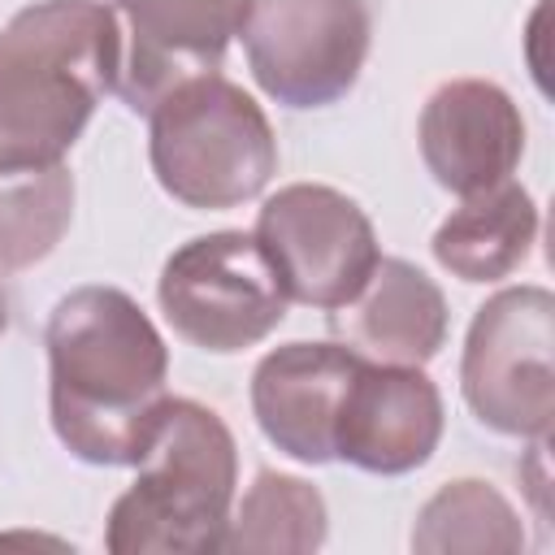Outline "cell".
<instances>
[{
    "mask_svg": "<svg viewBox=\"0 0 555 555\" xmlns=\"http://www.w3.org/2000/svg\"><path fill=\"white\" fill-rule=\"evenodd\" d=\"M330 533V516H325V499L317 486H308L304 477L291 473H256V481L247 486L238 512L225 525L221 551L234 555H304V551H321Z\"/></svg>",
    "mask_w": 555,
    "mask_h": 555,
    "instance_id": "obj_15",
    "label": "cell"
},
{
    "mask_svg": "<svg viewBox=\"0 0 555 555\" xmlns=\"http://www.w3.org/2000/svg\"><path fill=\"white\" fill-rule=\"evenodd\" d=\"M134 468L130 490L113 503L104 525V546L113 555L221 551L238 451L212 408L165 395L147 451Z\"/></svg>",
    "mask_w": 555,
    "mask_h": 555,
    "instance_id": "obj_3",
    "label": "cell"
},
{
    "mask_svg": "<svg viewBox=\"0 0 555 555\" xmlns=\"http://www.w3.org/2000/svg\"><path fill=\"white\" fill-rule=\"evenodd\" d=\"M147 117L152 173L186 208H238L278 173V139L264 108L221 74L173 87Z\"/></svg>",
    "mask_w": 555,
    "mask_h": 555,
    "instance_id": "obj_4",
    "label": "cell"
},
{
    "mask_svg": "<svg viewBox=\"0 0 555 555\" xmlns=\"http://www.w3.org/2000/svg\"><path fill=\"white\" fill-rule=\"evenodd\" d=\"M412 551L421 555H516L525 551V525L490 481H447L412 525Z\"/></svg>",
    "mask_w": 555,
    "mask_h": 555,
    "instance_id": "obj_16",
    "label": "cell"
},
{
    "mask_svg": "<svg viewBox=\"0 0 555 555\" xmlns=\"http://www.w3.org/2000/svg\"><path fill=\"white\" fill-rule=\"evenodd\" d=\"M74 221V178L65 165L0 173V269L43 260Z\"/></svg>",
    "mask_w": 555,
    "mask_h": 555,
    "instance_id": "obj_17",
    "label": "cell"
},
{
    "mask_svg": "<svg viewBox=\"0 0 555 555\" xmlns=\"http://www.w3.org/2000/svg\"><path fill=\"white\" fill-rule=\"evenodd\" d=\"M416 139L434 182L464 199L512 178L525 156V117L499 82L451 78L425 100Z\"/></svg>",
    "mask_w": 555,
    "mask_h": 555,
    "instance_id": "obj_11",
    "label": "cell"
},
{
    "mask_svg": "<svg viewBox=\"0 0 555 555\" xmlns=\"http://www.w3.org/2000/svg\"><path fill=\"white\" fill-rule=\"evenodd\" d=\"M555 295L507 286L490 295L464 338L460 390L473 416L507 438H546L555 421Z\"/></svg>",
    "mask_w": 555,
    "mask_h": 555,
    "instance_id": "obj_5",
    "label": "cell"
},
{
    "mask_svg": "<svg viewBox=\"0 0 555 555\" xmlns=\"http://www.w3.org/2000/svg\"><path fill=\"white\" fill-rule=\"evenodd\" d=\"M43 347L56 438L87 464H139L169 377L152 317L117 286H78L56 299Z\"/></svg>",
    "mask_w": 555,
    "mask_h": 555,
    "instance_id": "obj_1",
    "label": "cell"
},
{
    "mask_svg": "<svg viewBox=\"0 0 555 555\" xmlns=\"http://www.w3.org/2000/svg\"><path fill=\"white\" fill-rule=\"evenodd\" d=\"M251 238L273 264L286 299L308 308L347 304L382 260L364 208L321 182H291L269 195Z\"/></svg>",
    "mask_w": 555,
    "mask_h": 555,
    "instance_id": "obj_8",
    "label": "cell"
},
{
    "mask_svg": "<svg viewBox=\"0 0 555 555\" xmlns=\"http://www.w3.org/2000/svg\"><path fill=\"white\" fill-rule=\"evenodd\" d=\"M121 35L100 0H39L0 30V173L65 165L117 87Z\"/></svg>",
    "mask_w": 555,
    "mask_h": 555,
    "instance_id": "obj_2",
    "label": "cell"
},
{
    "mask_svg": "<svg viewBox=\"0 0 555 555\" xmlns=\"http://www.w3.org/2000/svg\"><path fill=\"white\" fill-rule=\"evenodd\" d=\"M4 325H9V304H4V291H0V334H4Z\"/></svg>",
    "mask_w": 555,
    "mask_h": 555,
    "instance_id": "obj_18",
    "label": "cell"
},
{
    "mask_svg": "<svg viewBox=\"0 0 555 555\" xmlns=\"http://www.w3.org/2000/svg\"><path fill=\"white\" fill-rule=\"evenodd\" d=\"M538 243V204L520 182H499L464 204L434 230V260L460 282H499L516 273Z\"/></svg>",
    "mask_w": 555,
    "mask_h": 555,
    "instance_id": "obj_14",
    "label": "cell"
},
{
    "mask_svg": "<svg viewBox=\"0 0 555 555\" xmlns=\"http://www.w3.org/2000/svg\"><path fill=\"white\" fill-rule=\"evenodd\" d=\"M238 35L269 100L325 108L356 87L373 26L364 0H251Z\"/></svg>",
    "mask_w": 555,
    "mask_h": 555,
    "instance_id": "obj_7",
    "label": "cell"
},
{
    "mask_svg": "<svg viewBox=\"0 0 555 555\" xmlns=\"http://www.w3.org/2000/svg\"><path fill=\"white\" fill-rule=\"evenodd\" d=\"M360 356L343 343H286L251 373L260 434L299 464L334 460V416Z\"/></svg>",
    "mask_w": 555,
    "mask_h": 555,
    "instance_id": "obj_12",
    "label": "cell"
},
{
    "mask_svg": "<svg viewBox=\"0 0 555 555\" xmlns=\"http://www.w3.org/2000/svg\"><path fill=\"white\" fill-rule=\"evenodd\" d=\"M330 330L360 360L421 369L447 343V299L425 269L382 256L364 286L330 308Z\"/></svg>",
    "mask_w": 555,
    "mask_h": 555,
    "instance_id": "obj_13",
    "label": "cell"
},
{
    "mask_svg": "<svg viewBox=\"0 0 555 555\" xmlns=\"http://www.w3.org/2000/svg\"><path fill=\"white\" fill-rule=\"evenodd\" d=\"M121 35L117 95L152 113L173 87L217 74L251 0H113Z\"/></svg>",
    "mask_w": 555,
    "mask_h": 555,
    "instance_id": "obj_9",
    "label": "cell"
},
{
    "mask_svg": "<svg viewBox=\"0 0 555 555\" xmlns=\"http://www.w3.org/2000/svg\"><path fill=\"white\" fill-rule=\"evenodd\" d=\"M438 438L442 395L416 364H356L334 416V460L399 477L421 468L438 451Z\"/></svg>",
    "mask_w": 555,
    "mask_h": 555,
    "instance_id": "obj_10",
    "label": "cell"
},
{
    "mask_svg": "<svg viewBox=\"0 0 555 555\" xmlns=\"http://www.w3.org/2000/svg\"><path fill=\"white\" fill-rule=\"evenodd\" d=\"M156 299L173 334L212 356L256 347L282 325L291 304L260 243L243 230L182 243L160 269Z\"/></svg>",
    "mask_w": 555,
    "mask_h": 555,
    "instance_id": "obj_6",
    "label": "cell"
}]
</instances>
